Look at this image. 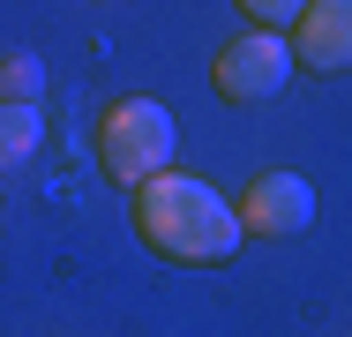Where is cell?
I'll list each match as a JSON object with an SVG mask.
<instances>
[{"label": "cell", "mask_w": 352, "mask_h": 337, "mask_svg": "<svg viewBox=\"0 0 352 337\" xmlns=\"http://www.w3.org/2000/svg\"><path fill=\"white\" fill-rule=\"evenodd\" d=\"M135 232H142V248L165 255V263H225L248 240L240 210L217 195L203 173H180V165H165L157 180L135 188Z\"/></svg>", "instance_id": "1"}, {"label": "cell", "mask_w": 352, "mask_h": 337, "mask_svg": "<svg viewBox=\"0 0 352 337\" xmlns=\"http://www.w3.org/2000/svg\"><path fill=\"white\" fill-rule=\"evenodd\" d=\"M173 150H180V128H173V113L157 98H113L98 113V165H105L113 188L157 180L173 165Z\"/></svg>", "instance_id": "2"}, {"label": "cell", "mask_w": 352, "mask_h": 337, "mask_svg": "<svg viewBox=\"0 0 352 337\" xmlns=\"http://www.w3.org/2000/svg\"><path fill=\"white\" fill-rule=\"evenodd\" d=\"M285 75H292V38L285 30H240V38H225L210 61V83L225 105H255V98H278Z\"/></svg>", "instance_id": "3"}, {"label": "cell", "mask_w": 352, "mask_h": 337, "mask_svg": "<svg viewBox=\"0 0 352 337\" xmlns=\"http://www.w3.org/2000/svg\"><path fill=\"white\" fill-rule=\"evenodd\" d=\"M232 210H240V232L248 240H292V232L315 225V188L300 173H255Z\"/></svg>", "instance_id": "4"}, {"label": "cell", "mask_w": 352, "mask_h": 337, "mask_svg": "<svg viewBox=\"0 0 352 337\" xmlns=\"http://www.w3.org/2000/svg\"><path fill=\"white\" fill-rule=\"evenodd\" d=\"M292 67H307V75H345L352 67V0H307L300 8Z\"/></svg>", "instance_id": "5"}, {"label": "cell", "mask_w": 352, "mask_h": 337, "mask_svg": "<svg viewBox=\"0 0 352 337\" xmlns=\"http://www.w3.org/2000/svg\"><path fill=\"white\" fill-rule=\"evenodd\" d=\"M38 142H45V113L38 105H0V173L38 157Z\"/></svg>", "instance_id": "6"}, {"label": "cell", "mask_w": 352, "mask_h": 337, "mask_svg": "<svg viewBox=\"0 0 352 337\" xmlns=\"http://www.w3.org/2000/svg\"><path fill=\"white\" fill-rule=\"evenodd\" d=\"M45 98V61L38 53H0V105H38Z\"/></svg>", "instance_id": "7"}, {"label": "cell", "mask_w": 352, "mask_h": 337, "mask_svg": "<svg viewBox=\"0 0 352 337\" xmlns=\"http://www.w3.org/2000/svg\"><path fill=\"white\" fill-rule=\"evenodd\" d=\"M232 8H240V15L255 23V30H292L307 0H232Z\"/></svg>", "instance_id": "8"}]
</instances>
